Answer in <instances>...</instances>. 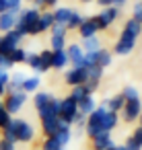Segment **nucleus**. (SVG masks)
Here are the masks:
<instances>
[{
    "label": "nucleus",
    "instance_id": "nucleus-1",
    "mask_svg": "<svg viewBox=\"0 0 142 150\" xmlns=\"http://www.w3.org/2000/svg\"><path fill=\"white\" fill-rule=\"evenodd\" d=\"M117 121H119L117 113L107 111L103 105H99V107H95V111H93V113H89V115H87L84 132H87V136L93 140V138H97V136H99V134H103V132H109V134H111V129L117 125Z\"/></svg>",
    "mask_w": 142,
    "mask_h": 150
},
{
    "label": "nucleus",
    "instance_id": "nucleus-2",
    "mask_svg": "<svg viewBox=\"0 0 142 150\" xmlns=\"http://www.w3.org/2000/svg\"><path fill=\"white\" fill-rule=\"evenodd\" d=\"M39 15H41V11H37L35 6H31V8H21L19 15H17L15 31H17L21 37H25V35H39V29H37Z\"/></svg>",
    "mask_w": 142,
    "mask_h": 150
},
{
    "label": "nucleus",
    "instance_id": "nucleus-3",
    "mask_svg": "<svg viewBox=\"0 0 142 150\" xmlns=\"http://www.w3.org/2000/svg\"><path fill=\"white\" fill-rule=\"evenodd\" d=\"M11 125H13V132H15V142H23V144H27V142H31V140L35 138V129H33V125H31L27 119L13 117Z\"/></svg>",
    "mask_w": 142,
    "mask_h": 150
},
{
    "label": "nucleus",
    "instance_id": "nucleus-4",
    "mask_svg": "<svg viewBox=\"0 0 142 150\" xmlns=\"http://www.w3.org/2000/svg\"><path fill=\"white\" fill-rule=\"evenodd\" d=\"M76 115H78V105H76V101H72L70 97L60 99V113H58L60 121L66 123V125H72L74 119H76Z\"/></svg>",
    "mask_w": 142,
    "mask_h": 150
},
{
    "label": "nucleus",
    "instance_id": "nucleus-5",
    "mask_svg": "<svg viewBox=\"0 0 142 150\" xmlns=\"http://www.w3.org/2000/svg\"><path fill=\"white\" fill-rule=\"evenodd\" d=\"M21 41H23V37L15 29L9 31V33H2V35H0V56H9L15 47L21 45Z\"/></svg>",
    "mask_w": 142,
    "mask_h": 150
},
{
    "label": "nucleus",
    "instance_id": "nucleus-6",
    "mask_svg": "<svg viewBox=\"0 0 142 150\" xmlns=\"http://www.w3.org/2000/svg\"><path fill=\"white\" fill-rule=\"evenodd\" d=\"M27 103V93H6V97H4V109L11 113V115H15V113H19L21 109H23V105Z\"/></svg>",
    "mask_w": 142,
    "mask_h": 150
},
{
    "label": "nucleus",
    "instance_id": "nucleus-7",
    "mask_svg": "<svg viewBox=\"0 0 142 150\" xmlns=\"http://www.w3.org/2000/svg\"><path fill=\"white\" fill-rule=\"evenodd\" d=\"M136 35H132V33H128V31H124L121 29V35H119V39L115 41V47H113V52L117 54V56H128L134 47H136Z\"/></svg>",
    "mask_w": 142,
    "mask_h": 150
},
{
    "label": "nucleus",
    "instance_id": "nucleus-8",
    "mask_svg": "<svg viewBox=\"0 0 142 150\" xmlns=\"http://www.w3.org/2000/svg\"><path fill=\"white\" fill-rule=\"evenodd\" d=\"M117 17H119V8H117V6H107V8H103L97 17H93V19H95L99 31H103V29H109L111 23H113Z\"/></svg>",
    "mask_w": 142,
    "mask_h": 150
},
{
    "label": "nucleus",
    "instance_id": "nucleus-9",
    "mask_svg": "<svg viewBox=\"0 0 142 150\" xmlns=\"http://www.w3.org/2000/svg\"><path fill=\"white\" fill-rule=\"evenodd\" d=\"M87 78H89L87 68H70V70H66V76H64L66 84H70V86H80L87 82Z\"/></svg>",
    "mask_w": 142,
    "mask_h": 150
},
{
    "label": "nucleus",
    "instance_id": "nucleus-10",
    "mask_svg": "<svg viewBox=\"0 0 142 150\" xmlns=\"http://www.w3.org/2000/svg\"><path fill=\"white\" fill-rule=\"evenodd\" d=\"M121 113H124V119H126V121H134V119H138V117L142 115V103H140V99L126 101Z\"/></svg>",
    "mask_w": 142,
    "mask_h": 150
},
{
    "label": "nucleus",
    "instance_id": "nucleus-11",
    "mask_svg": "<svg viewBox=\"0 0 142 150\" xmlns=\"http://www.w3.org/2000/svg\"><path fill=\"white\" fill-rule=\"evenodd\" d=\"M66 54H68V60L72 64V68H82V60H84V52L78 43H70L66 45Z\"/></svg>",
    "mask_w": 142,
    "mask_h": 150
},
{
    "label": "nucleus",
    "instance_id": "nucleus-12",
    "mask_svg": "<svg viewBox=\"0 0 142 150\" xmlns=\"http://www.w3.org/2000/svg\"><path fill=\"white\" fill-rule=\"evenodd\" d=\"M17 15H19V13H15V11H4V13H0V31H2V33L13 31L15 25H17Z\"/></svg>",
    "mask_w": 142,
    "mask_h": 150
},
{
    "label": "nucleus",
    "instance_id": "nucleus-13",
    "mask_svg": "<svg viewBox=\"0 0 142 150\" xmlns=\"http://www.w3.org/2000/svg\"><path fill=\"white\" fill-rule=\"evenodd\" d=\"M76 31H78V35H80L82 39H87V37H95L97 31H99V27H97L95 19L91 17V19H82V23H80V27H78Z\"/></svg>",
    "mask_w": 142,
    "mask_h": 150
},
{
    "label": "nucleus",
    "instance_id": "nucleus-14",
    "mask_svg": "<svg viewBox=\"0 0 142 150\" xmlns=\"http://www.w3.org/2000/svg\"><path fill=\"white\" fill-rule=\"evenodd\" d=\"M37 113H39V119H43V117H58V113H60V99L52 97L50 103L43 109H39Z\"/></svg>",
    "mask_w": 142,
    "mask_h": 150
},
{
    "label": "nucleus",
    "instance_id": "nucleus-15",
    "mask_svg": "<svg viewBox=\"0 0 142 150\" xmlns=\"http://www.w3.org/2000/svg\"><path fill=\"white\" fill-rule=\"evenodd\" d=\"M68 64H70V60H68V54H66V50L52 52V68H54V70H64Z\"/></svg>",
    "mask_w": 142,
    "mask_h": 150
},
{
    "label": "nucleus",
    "instance_id": "nucleus-16",
    "mask_svg": "<svg viewBox=\"0 0 142 150\" xmlns=\"http://www.w3.org/2000/svg\"><path fill=\"white\" fill-rule=\"evenodd\" d=\"M25 78H27V74H23V72L11 74V80H9V84H6V93H21Z\"/></svg>",
    "mask_w": 142,
    "mask_h": 150
},
{
    "label": "nucleus",
    "instance_id": "nucleus-17",
    "mask_svg": "<svg viewBox=\"0 0 142 150\" xmlns=\"http://www.w3.org/2000/svg\"><path fill=\"white\" fill-rule=\"evenodd\" d=\"M72 125H66V123H60V127L56 129V134H54V138L58 140V144L64 148V146H68V142L72 140V129H70Z\"/></svg>",
    "mask_w": 142,
    "mask_h": 150
},
{
    "label": "nucleus",
    "instance_id": "nucleus-18",
    "mask_svg": "<svg viewBox=\"0 0 142 150\" xmlns=\"http://www.w3.org/2000/svg\"><path fill=\"white\" fill-rule=\"evenodd\" d=\"M111 146H113V140L109 132H103L97 138H93V150H109Z\"/></svg>",
    "mask_w": 142,
    "mask_h": 150
},
{
    "label": "nucleus",
    "instance_id": "nucleus-19",
    "mask_svg": "<svg viewBox=\"0 0 142 150\" xmlns=\"http://www.w3.org/2000/svg\"><path fill=\"white\" fill-rule=\"evenodd\" d=\"M60 117H43L41 119V129H43V134H45V138H50V136H54L56 134V129L60 127Z\"/></svg>",
    "mask_w": 142,
    "mask_h": 150
},
{
    "label": "nucleus",
    "instance_id": "nucleus-20",
    "mask_svg": "<svg viewBox=\"0 0 142 150\" xmlns=\"http://www.w3.org/2000/svg\"><path fill=\"white\" fill-rule=\"evenodd\" d=\"M124 105H126V101H124L121 93H119V95H113V97H109V99L103 103V107H105L107 111H113V113H119V111L124 109Z\"/></svg>",
    "mask_w": 142,
    "mask_h": 150
},
{
    "label": "nucleus",
    "instance_id": "nucleus-21",
    "mask_svg": "<svg viewBox=\"0 0 142 150\" xmlns=\"http://www.w3.org/2000/svg\"><path fill=\"white\" fill-rule=\"evenodd\" d=\"M25 64L33 70V72H37V74H43V66H41V58H39V54L37 52H27V58H25Z\"/></svg>",
    "mask_w": 142,
    "mask_h": 150
},
{
    "label": "nucleus",
    "instance_id": "nucleus-22",
    "mask_svg": "<svg viewBox=\"0 0 142 150\" xmlns=\"http://www.w3.org/2000/svg\"><path fill=\"white\" fill-rule=\"evenodd\" d=\"M52 27H54V13H52V11H43V13L39 15L37 29H39V33H43V31H50Z\"/></svg>",
    "mask_w": 142,
    "mask_h": 150
},
{
    "label": "nucleus",
    "instance_id": "nucleus-23",
    "mask_svg": "<svg viewBox=\"0 0 142 150\" xmlns=\"http://www.w3.org/2000/svg\"><path fill=\"white\" fill-rule=\"evenodd\" d=\"M39 84H41V78H39V74H33V76H27L25 78V82H23V93H27V95H35L37 91H39Z\"/></svg>",
    "mask_w": 142,
    "mask_h": 150
},
{
    "label": "nucleus",
    "instance_id": "nucleus-24",
    "mask_svg": "<svg viewBox=\"0 0 142 150\" xmlns=\"http://www.w3.org/2000/svg\"><path fill=\"white\" fill-rule=\"evenodd\" d=\"M52 13H54V23H56V25H64V27H66V23H68V19H70V15H72V8L60 6V8L52 11Z\"/></svg>",
    "mask_w": 142,
    "mask_h": 150
},
{
    "label": "nucleus",
    "instance_id": "nucleus-25",
    "mask_svg": "<svg viewBox=\"0 0 142 150\" xmlns=\"http://www.w3.org/2000/svg\"><path fill=\"white\" fill-rule=\"evenodd\" d=\"M95 60H97V66H99V68H107V66L111 64V60H113V54H111L109 50L101 47L99 52H95Z\"/></svg>",
    "mask_w": 142,
    "mask_h": 150
},
{
    "label": "nucleus",
    "instance_id": "nucleus-26",
    "mask_svg": "<svg viewBox=\"0 0 142 150\" xmlns=\"http://www.w3.org/2000/svg\"><path fill=\"white\" fill-rule=\"evenodd\" d=\"M82 52L84 54H93V52H99L101 50V41H99V37L95 35V37H87V39H82Z\"/></svg>",
    "mask_w": 142,
    "mask_h": 150
},
{
    "label": "nucleus",
    "instance_id": "nucleus-27",
    "mask_svg": "<svg viewBox=\"0 0 142 150\" xmlns=\"http://www.w3.org/2000/svg\"><path fill=\"white\" fill-rule=\"evenodd\" d=\"M52 97H54V95H50V93H45V91H37V93L33 95V105H35V109H37V111L43 109V107L50 103Z\"/></svg>",
    "mask_w": 142,
    "mask_h": 150
},
{
    "label": "nucleus",
    "instance_id": "nucleus-28",
    "mask_svg": "<svg viewBox=\"0 0 142 150\" xmlns=\"http://www.w3.org/2000/svg\"><path fill=\"white\" fill-rule=\"evenodd\" d=\"M78 105V113H82V115H89V113H93L95 111V99H93V95H89V97H84L80 103H76Z\"/></svg>",
    "mask_w": 142,
    "mask_h": 150
},
{
    "label": "nucleus",
    "instance_id": "nucleus-29",
    "mask_svg": "<svg viewBox=\"0 0 142 150\" xmlns=\"http://www.w3.org/2000/svg\"><path fill=\"white\" fill-rule=\"evenodd\" d=\"M6 58L11 60V64H13V66H15V64H25L27 52H25V50H23V47L19 45V47H15V50H13V52H11V54H9Z\"/></svg>",
    "mask_w": 142,
    "mask_h": 150
},
{
    "label": "nucleus",
    "instance_id": "nucleus-30",
    "mask_svg": "<svg viewBox=\"0 0 142 150\" xmlns=\"http://www.w3.org/2000/svg\"><path fill=\"white\" fill-rule=\"evenodd\" d=\"M89 95H91V93L87 91V86H84V84H80V86H72V91H70V95H68V97H70L72 101L80 103V101H82L84 97H89Z\"/></svg>",
    "mask_w": 142,
    "mask_h": 150
},
{
    "label": "nucleus",
    "instance_id": "nucleus-31",
    "mask_svg": "<svg viewBox=\"0 0 142 150\" xmlns=\"http://www.w3.org/2000/svg\"><path fill=\"white\" fill-rule=\"evenodd\" d=\"M82 15L78 13V11H72V15H70V19H68V23H66V29L68 31H74V29H78L80 27V23H82Z\"/></svg>",
    "mask_w": 142,
    "mask_h": 150
},
{
    "label": "nucleus",
    "instance_id": "nucleus-32",
    "mask_svg": "<svg viewBox=\"0 0 142 150\" xmlns=\"http://www.w3.org/2000/svg\"><path fill=\"white\" fill-rule=\"evenodd\" d=\"M50 47H52V52L66 50V37H60V35H50Z\"/></svg>",
    "mask_w": 142,
    "mask_h": 150
},
{
    "label": "nucleus",
    "instance_id": "nucleus-33",
    "mask_svg": "<svg viewBox=\"0 0 142 150\" xmlns=\"http://www.w3.org/2000/svg\"><path fill=\"white\" fill-rule=\"evenodd\" d=\"M124 31H128V33H132V35H140V31H142V25L138 23V21H134V19H128L126 21V25H124Z\"/></svg>",
    "mask_w": 142,
    "mask_h": 150
},
{
    "label": "nucleus",
    "instance_id": "nucleus-34",
    "mask_svg": "<svg viewBox=\"0 0 142 150\" xmlns=\"http://www.w3.org/2000/svg\"><path fill=\"white\" fill-rule=\"evenodd\" d=\"M39 58H41L43 72H50V70H52V50H43V52H39Z\"/></svg>",
    "mask_w": 142,
    "mask_h": 150
},
{
    "label": "nucleus",
    "instance_id": "nucleus-35",
    "mask_svg": "<svg viewBox=\"0 0 142 150\" xmlns=\"http://www.w3.org/2000/svg\"><path fill=\"white\" fill-rule=\"evenodd\" d=\"M11 121H13V115L4 109V105H0V129H4Z\"/></svg>",
    "mask_w": 142,
    "mask_h": 150
},
{
    "label": "nucleus",
    "instance_id": "nucleus-36",
    "mask_svg": "<svg viewBox=\"0 0 142 150\" xmlns=\"http://www.w3.org/2000/svg\"><path fill=\"white\" fill-rule=\"evenodd\" d=\"M58 148H62V146L58 144V140H56L54 136L45 138V140H43V144H41V150H58Z\"/></svg>",
    "mask_w": 142,
    "mask_h": 150
},
{
    "label": "nucleus",
    "instance_id": "nucleus-37",
    "mask_svg": "<svg viewBox=\"0 0 142 150\" xmlns=\"http://www.w3.org/2000/svg\"><path fill=\"white\" fill-rule=\"evenodd\" d=\"M121 97H124V101H134V99H140V97H138V91H136L134 86H126V88L121 91Z\"/></svg>",
    "mask_w": 142,
    "mask_h": 150
},
{
    "label": "nucleus",
    "instance_id": "nucleus-38",
    "mask_svg": "<svg viewBox=\"0 0 142 150\" xmlns=\"http://www.w3.org/2000/svg\"><path fill=\"white\" fill-rule=\"evenodd\" d=\"M56 2H58V0H33V6H35L37 11H41V8H52V6H56Z\"/></svg>",
    "mask_w": 142,
    "mask_h": 150
},
{
    "label": "nucleus",
    "instance_id": "nucleus-39",
    "mask_svg": "<svg viewBox=\"0 0 142 150\" xmlns=\"http://www.w3.org/2000/svg\"><path fill=\"white\" fill-rule=\"evenodd\" d=\"M50 35H60V37H66V35H68V29H66L64 25H56V23H54V27L50 29Z\"/></svg>",
    "mask_w": 142,
    "mask_h": 150
},
{
    "label": "nucleus",
    "instance_id": "nucleus-40",
    "mask_svg": "<svg viewBox=\"0 0 142 150\" xmlns=\"http://www.w3.org/2000/svg\"><path fill=\"white\" fill-rule=\"evenodd\" d=\"M124 146H126V150H142V146H140V144H138L132 136L126 140V144H124Z\"/></svg>",
    "mask_w": 142,
    "mask_h": 150
},
{
    "label": "nucleus",
    "instance_id": "nucleus-41",
    "mask_svg": "<svg viewBox=\"0 0 142 150\" xmlns=\"http://www.w3.org/2000/svg\"><path fill=\"white\" fill-rule=\"evenodd\" d=\"M132 19H134V21H138V23H142V0L134 6V15H132Z\"/></svg>",
    "mask_w": 142,
    "mask_h": 150
},
{
    "label": "nucleus",
    "instance_id": "nucleus-42",
    "mask_svg": "<svg viewBox=\"0 0 142 150\" xmlns=\"http://www.w3.org/2000/svg\"><path fill=\"white\" fill-rule=\"evenodd\" d=\"M72 125H76V127H80V129H84V125H87V115H82V113H78Z\"/></svg>",
    "mask_w": 142,
    "mask_h": 150
},
{
    "label": "nucleus",
    "instance_id": "nucleus-43",
    "mask_svg": "<svg viewBox=\"0 0 142 150\" xmlns=\"http://www.w3.org/2000/svg\"><path fill=\"white\" fill-rule=\"evenodd\" d=\"M21 8H23V0H9V11L19 13Z\"/></svg>",
    "mask_w": 142,
    "mask_h": 150
},
{
    "label": "nucleus",
    "instance_id": "nucleus-44",
    "mask_svg": "<svg viewBox=\"0 0 142 150\" xmlns=\"http://www.w3.org/2000/svg\"><path fill=\"white\" fill-rule=\"evenodd\" d=\"M0 150H15V142H9L4 138H0Z\"/></svg>",
    "mask_w": 142,
    "mask_h": 150
},
{
    "label": "nucleus",
    "instance_id": "nucleus-45",
    "mask_svg": "<svg viewBox=\"0 0 142 150\" xmlns=\"http://www.w3.org/2000/svg\"><path fill=\"white\" fill-rule=\"evenodd\" d=\"M132 138H134V140H136V142L142 146V125H140V127H136V132L132 134Z\"/></svg>",
    "mask_w": 142,
    "mask_h": 150
},
{
    "label": "nucleus",
    "instance_id": "nucleus-46",
    "mask_svg": "<svg viewBox=\"0 0 142 150\" xmlns=\"http://www.w3.org/2000/svg\"><path fill=\"white\" fill-rule=\"evenodd\" d=\"M9 11V0H0V13Z\"/></svg>",
    "mask_w": 142,
    "mask_h": 150
},
{
    "label": "nucleus",
    "instance_id": "nucleus-47",
    "mask_svg": "<svg viewBox=\"0 0 142 150\" xmlns=\"http://www.w3.org/2000/svg\"><path fill=\"white\" fill-rule=\"evenodd\" d=\"M126 2H128V0H111V6H117V8H119V6L126 4Z\"/></svg>",
    "mask_w": 142,
    "mask_h": 150
},
{
    "label": "nucleus",
    "instance_id": "nucleus-48",
    "mask_svg": "<svg viewBox=\"0 0 142 150\" xmlns=\"http://www.w3.org/2000/svg\"><path fill=\"white\" fill-rule=\"evenodd\" d=\"M109 150H126V146H115V144H113Z\"/></svg>",
    "mask_w": 142,
    "mask_h": 150
},
{
    "label": "nucleus",
    "instance_id": "nucleus-49",
    "mask_svg": "<svg viewBox=\"0 0 142 150\" xmlns=\"http://www.w3.org/2000/svg\"><path fill=\"white\" fill-rule=\"evenodd\" d=\"M138 119H140V125H142V115H140V117H138Z\"/></svg>",
    "mask_w": 142,
    "mask_h": 150
},
{
    "label": "nucleus",
    "instance_id": "nucleus-50",
    "mask_svg": "<svg viewBox=\"0 0 142 150\" xmlns=\"http://www.w3.org/2000/svg\"><path fill=\"white\" fill-rule=\"evenodd\" d=\"M82 2H93V0H82Z\"/></svg>",
    "mask_w": 142,
    "mask_h": 150
},
{
    "label": "nucleus",
    "instance_id": "nucleus-51",
    "mask_svg": "<svg viewBox=\"0 0 142 150\" xmlns=\"http://www.w3.org/2000/svg\"><path fill=\"white\" fill-rule=\"evenodd\" d=\"M27 2H33V0H27Z\"/></svg>",
    "mask_w": 142,
    "mask_h": 150
},
{
    "label": "nucleus",
    "instance_id": "nucleus-52",
    "mask_svg": "<svg viewBox=\"0 0 142 150\" xmlns=\"http://www.w3.org/2000/svg\"><path fill=\"white\" fill-rule=\"evenodd\" d=\"M58 150H64V148H58Z\"/></svg>",
    "mask_w": 142,
    "mask_h": 150
},
{
    "label": "nucleus",
    "instance_id": "nucleus-53",
    "mask_svg": "<svg viewBox=\"0 0 142 150\" xmlns=\"http://www.w3.org/2000/svg\"><path fill=\"white\" fill-rule=\"evenodd\" d=\"M0 105H2V101H0Z\"/></svg>",
    "mask_w": 142,
    "mask_h": 150
},
{
    "label": "nucleus",
    "instance_id": "nucleus-54",
    "mask_svg": "<svg viewBox=\"0 0 142 150\" xmlns=\"http://www.w3.org/2000/svg\"><path fill=\"white\" fill-rule=\"evenodd\" d=\"M140 25H142V23H140Z\"/></svg>",
    "mask_w": 142,
    "mask_h": 150
}]
</instances>
